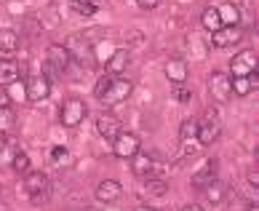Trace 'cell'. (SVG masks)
I'll return each instance as SVG.
<instances>
[{
	"label": "cell",
	"instance_id": "1",
	"mask_svg": "<svg viewBox=\"0 0 259 211\" xmlns=\"http://www.w3.org/2000/svg\"><path fill=\"white\" fill-rule=\"evenodd\" d=\"M85 115H89V107H85V102L78 99V97H70L62 102V110H59V120L64 129H78L80 123L85 120Z\"/></svg>",
	"mask_w": 259,
	"mask_h": 211
},
{
	"label": "cell",
	"instance_id": "28",
	"mask_svg": "<svg viewBox=\"0 0 259 211\" xmlns=\"http://www.w3.org/2000/svg\"><path fill=\"white\" fill-rule=\"evenodd\" d=\"M14 123H16L14 110H11V107H0V134L11 131V129H14Z\"/></svg>",
	"mask_w": 259,
	"mask_h": 211
},
{
	"label": "cell",
	"instance_id": "5",
	"mask_svg": "<svg viewBox=\"0 0 259 211\" xmlns=\"http://www.w3.org/2000/svg\"><path fill=\"white\" fill-rule=\"evenodd\" d=\"M137 150H139V137L131 131H120L118 137L112 139V152H115V158H120V160H128Z\"/></svg>",
	"mask_w": 259,
	"mask_h": 211
},
{
	"label": "cell",
	"instance_id": "33",
	"mask_svg": "<svg viewBox=\"0 0 259 211\" xmlns=\"http://www.w3.org/2000/svg\"><path fill=\"white\" fill-rule=\"evenodd\" d=\"M0 107H11V94L6 86H0Z\"/></svg>",
	"mask_w": 259,
	"mask_h": 211
},
{
	"label": "cell",
	"instance_id": "2",
	"mask_svg": "<svg viewBox=\"0 0 259 211\" xmlns=\"http://www.w3.org/2000/svg\"><path fill=\"white\" fill-rule=\"evenodd\" d=\"M259 72V64H256V51L254 49H243L233 56L230 62V78H238V75H251Z\"/></svg>",
	"mask_w": 259,
	"mask_h": 211
},
{
	"label": "cell",
	"instance_id": "14",
	"mask_svg": "<svg viewBox=\"0 0 259 211\" xmlns=\"http://www.w3.org/2000/svg\"><path fill=\"white\" fill-rule=\"evenodd\" d=\"M163 72H166V78L174 83V86H185L187 83V75H190L185 59H168L166 67H163Z\"/></svg>",
	"mask_w": 259,
	"mask_h": 211
},
{
	"label": "cell",
	"instance_id": "7",
	"mask_svg": "<svg viewBox=\"0 0 259 211\" xmlns=\"http://www.w3.org/2000/svg\"><path fill=\"white\" fill-rule=\"evenodd\" d=\"M208 94L214 102H227L233 97V86H230V75L225 72H214L208 78Z\"/></svg>",
	"mask_w": 259,
	"mask_h": 211
},
{
	"label": "cell",
	"instance_id": "22",
	"mask_svg": "<svg viewBox=\"0 0 259 211\" xmlns=\"http://www.w3.org/2000/svg\"><path fill=\"white\" fill-rule=\"evenodd\" d=\"M217 14L222 19V24H241V8L235 3H222L217 6Z\"/></svg>",
	"mask_w": 259,
	"mask_h": 211
},
{
	"label": "cell",
	"instance_id": "39",
	"mask_svg": "<svg viewBox=\"0 0 259 211\" xmlns=\"http://www.w3.org/2000/svg\"><path fill=\"white\" fill-rule=\"evenodd\" d=\"M246 211H259V206H256V203H248V206H246Z\"/></svg>",
	"mask_w": 259,
	"mask_h": 211
},
{
	"label": "cell",
	"instance_id": "15",
	"mask_svg": "<svg viewBox=\"0 0 259 211\" xmlns=\"http://www.w3.org/2000/svg\"><path fill=\"white\" fill-rule=\"evenodd\" d=\"M128 160H131V174L134 177H150L152 174V152L137 150Z\"/></svg>",
	"mask_w": 259,
	"mask_h": 211
},
{
	"label": "cell",
	"instance_id": "8",
	"mask_svg": "<svg viewBox=\"0 0 259 211\" xmlns=\"http://www.w3.org/2000/svg\"><path fill=\"white\" fill-rule=\"evenodd\" d=\"M24 190L32 195V200H40L49 193V177H46V171H27L24 174Z\"/></svg>",
	"mask_w": 259,
	"mask_h": 211
},
{
	"label": "cell",
	"instance_id": "36",
	"mask_svg": "<svg viewBox=\"0 0 259 211\" xmlns=\"http://www.w3.org/2000/svg\"><path fill=\"white\" fill-rule=\"evenodd\" d=\"M246 179H248V185H251L254 190H259V174H256V171H248Z\"/></svg>",
	"mask_w": 259,
	"mask_h": 211
},
{
	"label": "cell",
	"instance_id": "18",
	"mask_svg": "<svg viewBox=\"0 0 259 211\" xmlns=\"http://www.w3.org/2000/svg\"><path fill=\"white\" fill-rule=\"evenodd\" d=\"M198 145L200 147H208V145H214V142L219 139V126H217V120H203V123H198Z\"/></svg>",
	"mask_w": 259,
	"mask_h": 211
},
{
	"label": "cell",
	"instance_id": "29",
	"mask_svg": "<svg viewBox=\"0 0 259 211\" xmlns=\"http://www.w3.org/2000/svg\"><path fill=\"white\" fill-rule=\"evenodd\" d=\"M67 3H70L75 11H78L80 16H94L97 14V6H91V3H83V0H67Z\"/></svg>",
	"mask_w": 259,
	"mask_h": 211
},
{
	"label": "cell",
	"instance_id": "21",
	"mask_svg": "<svg viewBox=\"0 0 259 211\" xmlns=\"http://www.w3.org/2000/svg\"><path fill=\"white\" fill-rule=\"evenodd\" d=\"M19 32L16 30H0V54H16L19 51Z\"/></svg>",
	"mask_w": 259,
	"mask_h": 211
},
{
	"label": "cell",
	"instance_id": "31",
	"mask_svg": "<svg viewBox=\"0 0 259 211\" xmlns=\"http://www.w3.org/2000/svg\"><path fill=\"white\" fill-rule=\"evenodd\" d=\"M110 83H112V75H102V78L97 80V89H94V97H97V99H102L104 94H107Z\"/></svg>",
	"mask_w": 259,
	"mask_h": 211
},
{
	"label": "cell",
	"instance_id": "41",
	"mask_svg": "<svg viewBox=\"0 0 259 211\" xmlns=\"http://www.w3.org/2000/svg\"><path fill=\"white\" fill-rule=\"evenodd\" d=\"M85 211H99V208H97V206H89V208H85Z\"/></svg>",
	"mask_w": 259,
	"mask_h": 211
},
{
	"label": "cell",
	"instance_id": "17",
	"mask_svg": "<svg viewBox=\"0 0 259 211\" xmlns=\"http://www.w3.org/2000/svg\"><path fill=\"white\" fill-rule=\"evenodd\" d=\"M64 49L70 51V56H75V59L85 62L91 56V43L85 40V35H70V40L64 43Z\"/></svg>",
	"mask_w": 259,
	"mask_h": 211
},
{
	"label": "cell",
	"instance_id": "6",
	"mask_svg": "<svg viewBox=\"0 0 259 211\" xmlns=\"http://www.w3.org/2000/svg\"><path fill=\"white\" fill-rule=\"evenodd\" d=\"M24 97L30 102H43L51 97V80L49 75H35V78L27 80V89H24Z\"/></svg>",
	"mask_w": 259,
	"mask_h": 211
},
{
	"label": "cell",
	"instance_id": "20",
	"mask_svg": "<svg viewBox=\"0 0 259 211\" xmlns=\"http://www.w3.org/2000/svg\"><path fill=\"white\" fill-rule=\"evenodd\" d=\"M203 190H206V200H208V203H214V206L225 203V198H227V187H225L219 179L208 182V185H206Z\"/></svg>",
	"mask_w": 259,
	"mask_h": 211
},
{
	"label": "cell",
	"instance_id": "3",
	"mask_svg": "<svg viewBox=\"0 0 259 211\" xmlns=\"http://www.w3.org/2000/svg\"><path fill=\"white\" fill-rule=\"evenodd\" d=\"M131 91H134V83H131V80H126V78H112L107 94H104L99 102L104 104V107H115V104L126 102V99L131 97Z\"/></svg>",
	"mask_w": 259,
	"mask_h": 211
},
{
	"label": "cell",
	"instance_id": "30",
	"mask_svg": "<svg viewBox=\"0 0 259 211\" xmlns=\"http://www.w3.org/2000/svg\"><path fill=\"white\" fill-rule=\"evenodd\" d=\"M43 19V27H46V30H56V27H59V14H56V8H49V14H46V16H40Z\"/></svg>",
	"mask_w": 259,
	"mask_h": 211
},
{
	"label": "cell",
	"instance_id": "26",
	"mask_svg": "<svg viewBox=\"0 0 259 211\" xmlns=\"http://www.w3.org/2000/svg\"><path fill=\"white\" fill-rule=\"evenodd\" d=\"M11 168L19 171V174H22V171L27 174V171H30V155H27L24 150H16L14 158H11Z\"/></svg>",
	"mask_w": 259,
	"mask_h": 211
},
{
	"label": "cell",
	"instance_id": "10",
	"mask_svg": "<svg viewBox=\"0 0 259 211\" xmlns=\"http://www.w3.org/2000/svg\"><path fill=\"white\" fill-rule=\"evenodd\" d=\"M46 62H49L54 70H59V72H64L67 67H70V62H72V56H70V51L64 49V46H59V43H51L49 49H46Z\"/></svg>",
	"mask_w": 259,
	"mask_h": 211
},
{
	"label": "cell",
	"instance_id": "27",
	"mask_svg": "<svg viewBox=\"0 0 259 211\" xmlns=\"http://www.w3.org/2000/svg\"><path fill=\"white\" fill-rule=\"evenodd\" d=\"M198 123L195 118H187V120H182V126H179V139H195L198 137Z\"/></svg>",
	"mask_w": 259,
	"mask_h": 211
},
{
	"label": "cell",
	"instance_id": "16",
	"mask_svg": "<svg viewBox=\"0 0 259 211\" xmlns=\"http://www.w3.org/2000/svg\"><path fill=\"white\" fill-rule=\"evenodd\" d=\"M230 86H233V94H235V97H248V94H251L256 86H259V72L230 78Z\"/></svg>",
	"mask_w": 259,
	"mask_h": 211
},
{
	"label": "cell",
	"instance_id": "12",
	"mask_svg": "<svg viewBox=\"0 0 259 211\" xmlns=\"http://www.w3.org/2000/svg\"><path fill=\"white\" fill-rule=\"evenodd\" d=\"M97 134H99L102 139L112 142L120 134V120L115 118V115H110V112H102L99 118H97Z\"/></svg>",
	"mask_w": 259,
	"mask_h": 211
},
{
	"label": "cell",
	"instance_id": "24",
	"mask_svg": "<svg viewBox=\"0 0 259 211\" xmlns=\"http://www.w3.org/2000/svg\"><path fill=\"white\" fill-rule=\"evenodd\" d=\"M200 24H203V30H208V32H217L219 27H222V19H219V14H217V6L206 8L203 16H200Z\"/></svg>",
	"mask_w": 259,
	"mask_h": 211
},
{
	"label": "cell",
	"instance_id": "13",
	"mask_svg": "<svg viewBox=\"0 0 259 211\" xmlns=\"http://www.w3.org/2000/svg\"><path fill=\"white\" fill-rule=\"evenodd\" d=\"M217 168H219V160H217V158L203 160V166H200L195 174H193V187L203 190L208 182H214V179H217Z\"/></svg>",
	"mask_w": 259,
	"mask_h": 211
},
{
	"label": "cell",
	"instance_id": "34",
	"mask_svg": "<svg viewBox=\"0 0 259 211\" xmlns=\"http://www.w3.org/2000/svg\"><path fill=\"white\" fill-rule=\"evenodd\" d=\"M177 99L179 102H190V99H193V94H190L185 86H177Z\"/></svg>",
	"mask_w": 259,
	"mask_h": 211
},
{
	"label": "cell",
	"instance_id": "19",
	"mask_svg": "<svg viewBox=\"0 0 259 211\" xmlns=\"http://www.w3.org/2000/svg\"><path fill=\"white\" fill-rule=\"evenodd\" d=\"M19 64L14 59H0V86H11L19 80Z\"/></svg>",
	"mask_w": 259,
	"mask_h": 211
},
{
	"label": "cell",
	"instance_id": "11",
	"mask_svg": "<svg viewBox=\"0 0 259 211\" xmlns=\"http://www.w3.org/2000/svg\"><path fill=\"white\" fill-rule=\"evenodd\" d=\"M123 195V185L118 179H104L97 185V200L99 203H115Z\"/></svg>",
	"mask_w": 259,
	"mask_h": 211
},
{
	"label": "cell",
	"instance_id": "25",
	"mask_svg": "<svg viewBox=\"0 0 259 211\" xmlns=\"http://www.w3.org/2000/svg\"><path fill=\"white\" fill-rule=\"evenodd\" d=\"M51 163L54 166H70L72 163V152L67 150V147H51Z\"/></svg>",
	"mask_w": 259,
	"mask_h": 211
},
{
	"label": "cell",
	"instance_id": "37",
	"mask_svg": "<svg viewBox=\"0 0 259 211\" xmlns=\"http://www.w3.org/2000/svg\"><path fill=\"white\" fill-rule=\"evenodd\" d=\"M179 211H203V208H200L198 203H187V206H182Z\"/></svg>",
	"mask_w": 259,
	"mask_h": 211
},
{
	"label": "cell",
	"instance_id": "9",
	"mask_svg": "<svg viewBox=\"0 0 259 211\" xmlns=\"http://www.w3.org/2000/svg\"><path fill=\"white\" fill-rule=\"evenodd\" d=\"M128 64H131V54H128V49H115V51L110 54L107 64H104V75L120 78V75L128 70Z\"/></svg>",
	"mask_w": 259,
	"mask_h": 211
},
{
	"label": "cell",
	"instance_id": "38",
	"mask_svg": "<svg viewBox=\"0 0 259 211\" xmlns=\"http://www.w3.org/2000/svg\"><path fill=\"white\" fill-rule=\"evenodd\" d=\"M134 211H158V208H152V206H145V203H142V206H137Z\"/></svg>",
	"mask_w": 259,
	"mask_h": 211
},
{
	"label": "cell",
	"instance_id": "32",
	"mask_svg": "<svg viewBox=\"0 0 259 211\" xmlns=\"http://www.w3.org/2000/svg\"><path fill=\"white\" fill-rule=\"evenodd\" d=\"M182 142H185V155H195V152H198V139H182Z\"/></svg>",
	"mask_w": 259,
	"mask_h": 211
},
{
	"label": "cell",
	"instance_id": "40",
	"mask_svg": "<svg viewBox=\"0 0 259 211\" xmlns=\"http://www.w3.org/2000/svg\"><path fill=\"white\" fill-rule=\"evenodd\" d=\"M6 145V137H3V134H0V147H3Z\"/></svg>",
	"mask_w": 259,
	"mask_h": 211
},
{
	"label": "cell",
	"instance_id": "4",
	"mask_svg": "<svg viewBox=\"0 0 259 211\" xmlns=\"http://www.w3.org/2000/svg\"><path fill=\"white\" fill-rule=\"evenodd\" d=\"M241 40H243L241 24H222L217 32H211V46H217V49H230Z\"/></svg>",
	"mask_w": 259,
	"mask_h": 211
},
{
	"label": "cell",
	"instance_id": "23",
	"mask_svg": "<svg viewBox=\"0 0 259 211\" xmlns=\"http://www.w3.org/2000/svg\"><path fill=\"white\" fill-rule=\"evenodd\" d=\"M145 193L152 195V198H163V195L168 193L166 179H160V177H147V182H145Z\"/></svg>",
	"mask_w": 259,
	"mask_h": 211
},
{
	"label": "cell",
	"instance_id": "35",
	"mask_svg": "<svg viewBox=\"0 0 259 211\" xmlns=\"http://www.w3.org/2000/svg\"><path fill=\"white\" fill-rule=\"evenodd\" d=\"M160 0H137V6L139 8H145V11H152V8H158Z\"/></svg>",
	"mask_w": 259,
	"mask_h": 211
}]
</instances>
